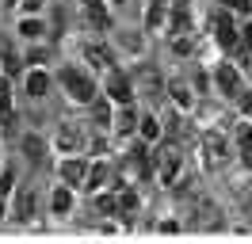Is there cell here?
I'll list each match as a JSON object with an SVG mask.
<instances>
[{"mask_svg":"<svg viewBox=\"0 0 252 244\" xmlns=\"http://www.w3.org/2000/svg\"><path fill=\"white\" fill-rule=\"evenodd\" d=\"M62 84H65V92H69V99H77V103H92L95 99V80H92V73H84V69L65 65Z\"/></svg>","mask_w":252,"mask_h":244,"instance_id":"obj_1","label":"cell"},{"mask_svg":"<svg viewBox=\"0 0 252 244\" xmlns=\"http://www.w3.org/2000/svg\"><path fill=\"white\" fill-rule=\"evenodd\" d=\"M237 23H233V12H218L214 15V42H218V50H225V54H233L237 50Z\"/></svg>","mask_w":252,"mask_h":244,"instance_id":"obj_2","label":"cell"},{"mask_svg":"<svg viewBox=\"0 0 252 244\" xmlns=\"http://www.w3.org/2000/svg\"><path fill=\"white\" fill-rule=\"evenodd\" d=\"M103 88H107V99H111L115 107H119V103H130V99H134V84H130V80L119 73V69H107V80H103Z\"/></svg>","mask_w":252,"mask_h":244,"instance_id":"obj_3","label":"cell"},{"mask_svg":"<svg viewBox=\"0 0 252 244\" xmlns=\"http://www.w3.org/2000/svg\"><path fill=\"white\" fill-rule=\"evenodd\" d=\"M84 172H88V160L80 152H65V160L58 164V176L65 180V187H80L84 183Z\"/></svg>","mask_w":252,"mask_h":244,"instance_id":"obj_4","label":"cell"},{"mask_svg":"<svg viewBox=\"0 0 252 244\" xmlns=\"http://www.w3.org/2000/svg\"><path fill=\"white\" fill-rule=\"evenodd\" d=\"M203 152H206V164H210V168H221V164H225V156H229V141L210 130V134H203Z\"/></svg>","mask_w":252,"mask_h":244,"instance_id":"obj_5","label":"cell"},{"mask_svg":"<svg viewBox=\"0 0 252 244\" xmlns=\"http://www.w3.org/2000/svg\"><path fill=\"white\" fill-rule=\"evenodd\" d=\"M84 65H88V69H99V73H107V69H115V54H111L103 42H88V46H84Z\"/></svg>","mask_w":252,"mask_h":244,"instance_id":"obj_6","label":"cell"},{"mask_svg":"<svg viewBox=\"0 0 252 244\" xmlns=\"http://www.w3.org/2000/svg\"><path fill=\"white\" fill-rule=\"evenodd\" d=\"M214 84H218L221 95H229V99H237V92H241V73H237V65H218V73H214Z\"/></svg>","mask_w":252,"mask_h":244,"instance_id":"obj_7","label":"cell"},{"mask_svg":"<svg viewBox=\"0 0 252 244\" xmlns=\"http://www.w3.org/2000/svg\"><path fill=\"white\" fill-rule=\"evenodd\" d=\"M233 137H237V152H241V164L252 168V122L241 119L233 126Z\"/></svg>","mask_w":252,"mask_h":244,"instance_id":"obj_8","label":"cell"},{"mask_svg":"<svg viewBox=\"0 0 252 244\" xmlns=\"http://www.w3.org/2000/svg\"><path fill=\"white\" fill-rule=\"evenodd\" d=\"M84 23H88L92 30H107L111 27L107 4H103V0H84Z\"/></svg>","mask_w":252,"mask_h":244,"instance_id":"obj_9","label":"cell"},{"mask_svg":"<svg viewBox=\"0 0 252 244\" xmlns=\"http://www.w3.org/2000/svg\"><path fill=\"white\" fill-rule=\"evenodd\" d=\"M111 126H115V134H134L138 130V111L130 103H119V111H111Z\"/></svg>","mask_w":252,"mask_h":244,"instance_id":"obj_10","label":"cell"},{"mask_svg":"<svg viewBox=\"0 0 252 244\" xmlns=\"http://www.w3.org/2000/svg\"><path fill=\"white\" fill-rule=\"evenodd\" d=\"M34 206H38L34 191H31V187H23V191L16 195V202H12V217H16V221H31V217H34Z\"/></svg>","mask_w":252,"mask_h":244,"instance_id":"obj_11","label":"cell"},{"mask_svg":"<svg viewBox=\"0 0 252 244\" xmlns=\"http://www.w3.org/2000/svg\"><path fill=\"white\" fill-rule=\"evenodd\" d=\"M54 145H58L62 152H80V149H84V134L73 130V126H62L58 137H54Z\"/></svg>","mask_w":252,"mask_h":244,"instance_id":"obj_12","label":"cell"},{"mask_svg":"<svg viewBox=\"0 0 252 244\" xmlns=\"http://www.w3.org/2000/svg\"><path fill=\"white\" fill-rule=\"evenodd\" d=\"M168 8H172V0H153L149 4V12H145V30H160L168 23Z\"/></svg>","mask_w":252,"mask_h":244,"instance_id":"obj_13","label":"cell"},{"mask_svg":"<svg viewBox=\"0 0 252 244\" xmlns=\"http://www.w3.org/2000/svg\"><path fill=\"white\" fill-rule=\"evenodd\" d=\"M46 92H50V76L42 73L38 65H31V73H27V95H31V99H42Z\"/></svg>","mask_w":252,"mask_h":244,"instance_id":"obj_14","label":"cell"},{"mask_svg":"<svg viewBox=\"0 0 252 244\" xmlns=\"http://www.w3.org/2000/svg\"><path fill=\"white\" fill-rule=\"evenodd\" d=\"M107 164H103V160H95V164H88V172H84V183H80V187H84V191H99V187H103V183H107Z\"/></svg>","mask_w":252,"mask_h":244,"instance_id":"obj_15","label":"cell"},{"mask_svg":"<svg viewBox=\"0 0 252 244\" xmlns=\"http://www.w3.org/2000/svg\"><path fill=\"white\" fill-rule=\"evenodd\" d=\"M0 65H4V73H8V76H16L19 69H23V58L12 50V42H8V38H0Z\"/></svg>","mask_w":252,"mask_h":244,"instance_id":"obj_16","label":"cell"},{"mask_svg":"<svg viewBox=\"0 0 252 244\" xmlns=\"http://www.w3.org/2000/svg\"><path fill=\"white\" fill-rule=\"evenodd\" d=\"M157 168H160V180H164V183H176V176H180V156L164 149L157 156Z\"/></svg>","mask_w":252,"mask_h":244,"instance_id":"obj_17","label":"cell"},{"mask_svg":"<svg viewBox=\"0 0 252 244\" xmlns=\"http://www.w3.org/2000/svg\"><path fill=\"white\" fill-rule=\"evenodd\" d=\"M19 34H23V38H31V42H38V38H46L50 30H46V23H42V19H34V15H27V19L19 23Z\"/></svg>","mask_w":252,"mask_h":244,"instance_id":"obj_18","label":"cell"},{"mask_svg":"<svg viewBox=\"0 0 252 244\" xmlns=\"http://www.w3.org/2000/svg\"><path fill=\"white\" fill-rule=\"evenodd\" d=\"M168 99H172V107L184 111V107H191V88L184 80H172V84H168Z\"/></svg>","mask_w":252,"mask_h":244,"instance_id":"obj_19","label":"cell"},{"mask_svg":"<svg viewBox=\"0 0 252 244\" xmlns=\"http://www.w3.org/2000/svg\"><path fill=\"white\" fill-rule=\"evenodd\" d=\"M50 210L54 214H69L73 210V187H58L54 198H50Z\"/></svg>","mask_w":252,"mask_h":244,"instance_id":"obj_20","label":"cell"},{"mask_svg":"<svg viewBox=\"0 0 252 244\" xmlns=\"http://www.w3.org/2000/svg\"><path fill=\"white\" fill-rule=\"evenodd\" d=\"M138 134H142L145 145H149V141H157V137H160V119H153V115L138 119Z\"/></svg>","mask_w":252,"mask_h":244,"instance_id":"obj_21","label":"cell"},{"mask_svg":"<svg viewBox=\"0 0 252 244\" xmlns=\"http://www.w3.org/2000/svg\"><path fill=\"white\" fill-rule=\"evenodd\" d=\"M0 119L12 122V84H8V76H0Z\"/></svg>","mask_w":252,"mask_h":244,"instance_id":"obj_22","label":"cell"},{"mask_svg":"<svg viewBox=\"0 0 252 244\" xmlns=\"http://www.w3.org/2000/svg\"><path fill=\"white\" fill-rule=\"evenodd\" d=\"M95 206H99V214L115 217V214H119V195H115V191H99V195H95Z\"/></svg>","mask_w":252,"mask_h":244,"instance_id":"obj_23","label":"cell"},{"mask_svg":"<svg viewBox=\"0 0 252 244\" xmlns=\"http://www.w3.org/2000/svg\"><path fill=\"white\" fill-rule=\"evenodd\" d=\"M23 152H27L31 160H42V156H46V141L34 137V134H27V137H23Z\"/></svg>","mask_w":252,"mask_h":244,"instance_id":"obj_24","label":"cell"},{"mask_svg":"<svg viewBox=\"0 0 252 244\" xmlns=\"http://www.w3.org/2000/svg\"><path fill=\"white\" fill-rule=\"evenodd\" d=\"M172 50L180 54V58L195 54V38H191V30H180V34H172Z\"/></svg>","mask_w":252,"mask_h":244,"instance_id":"obj_25","label":"cell"},{"mask_svg":"<svg viewBox=\"0 0 252 244\" xmlns=\"http://www.w3.org/2000/svg\"><path fill=\"white\" fill-rule=\"evenodd\" d=\"M233 54H241V58H249L252 54V23H245V27L237 30V50Z\"/></svg>","mask_w":252,"mask_h":244,"instance_id":"obj_26","label":"cell"},{"mask_svg":"<svg viewBox=\"0 0 252 244\" xmlns=\"http://www.w3.org/2000/svg\"><path fill=\"white\" fill-rule=\"evenodd\" d=\"M27 65H46L50 61V46H34V50H27Z\"/></svg>","mask_w":252,"mask_h":244,"instance_id":"obj_27","label":"cell"},{"mask_svg":"<svg viewBox=\"0 0 252 244\" xmlns=\"http://www.w3.org/2000/svg\"><path fill=\"white\" fill-rule=\"evenodd\" d=\"M221 4H225L229 12H241V15H249V12H252V0H221Z\"/></svg>","mask_w":252,"mask_h":244,"instance_id":"obj_28","label":"cell"},{"mask_svg":"<svg viewBox=\"0 0 252 244\" xmlns=\"http://www.w3.org/2000/svg\"><path fill=\"white\" fill-rule=\"evenodd\" d=\"M19 8H23L27 15H38L42 12V0H19Z\"/></svg>","mask_w":252,"mask_h":244,"instance_id":"obj_29","label":"cell"},{"mask_svg":"<svg viewBox=\"0 0 252 244\" xmlns=\"http://www.w3.org/2000/svg\"><path fill=\"white\" fill-rule=\"evenodd\" d=\"M16 4H19V0H4V8H16Z\"/></svg>","mask_w":252,"mask_h":244,"instance_id":"obj_30","label":"cell"},{"mask_svg":"<svg viewBox=\"0 0 252 244\" xmlns=\"http://www.w3.org/2000/svg\"><path fill=\"white\" fill-rule=\"evenodd\" d=\"M0 217H4V195H0Z\"/></svg>","mask_w":252,"mask_h":244,"instance_id":"obj_31","label":"cell"},{"mask_svg":"<svg viewBox=\"0 0 252 244\" xmlns=\"http://www.w3.org/2000/svg\"><path fill=\"white\" fill-rule=\"evenodd\" d=\"M111 4H123V0H111Z\"/></svg>","mask_w":252,"mask_h":244,"instance_id":"obj_32","label":"cell"}]
</instances>
